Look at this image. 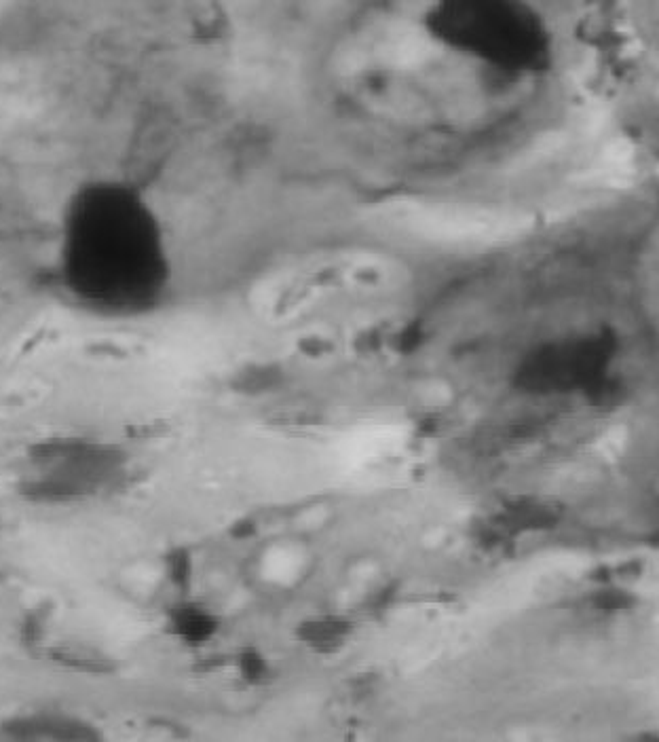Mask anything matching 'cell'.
Segmentation results:
<instances>
[{
    "label": "cell",
    "instance_id": "obj_4",
    "mask_svg": "<svg viewBox=\"0 0 659 742\" xmlns=\"http://www.w3.org/2000/svg\"><path fill=\"white\" fill-rule=\"evenodd\" d=\"M7 734L20 740H81L79 728H91L81 717L66 711H30L7 721Z\"/></svg>",
    "mask_w": 659,
    "mask_h": 742
},
{
    "label": "cell",
    "instance_id": "obj_1",
    "mask_svg": "<svg viewBox=\"0 0 659 742\" xmlns=\"http://www.w3.org/2000/svg\"><path fill=\"white\" fill-rule=\"evenodd\" d=\"M53 273L79 311L136 322L161 311L176 288V248L159 203L136 180L89 174L53 210Z\"/></svg>",
    "mask_w": 659,
    "mask_h": 742
},
{
    "label": "cell",
    "instance_id": "obj_2",
    "mask_svg": "<svg viewBox=\"0 0 659 742\" xmlns=\"http://www.w3.org/2000/svg\"><path fill=\"white\" fill-rule=\"evenodd\" d=\"M425 30L442 49L501 77H535L554 58L548 26L524 0H433Z\"/></svg>",
    "mask_w": 659,
    "mask_h": 742
},
{
    "label": "cell",
    "instance_id": "obj_3",
    "mask_svg": "<svg viewBox=\"0 0 659 742\" xmlns=\"http://www.w3.org/2000/svg\"><path fill=\"white\" fill-rule=\"evenodd\" d=\"M117 470L119 457L108 444L83 436H51L28 449L22 489L36 504L68 506L100 493Z\"/></svg>",
    "mask_w": 659,
    "mask_h": 742
}]
</instances>
